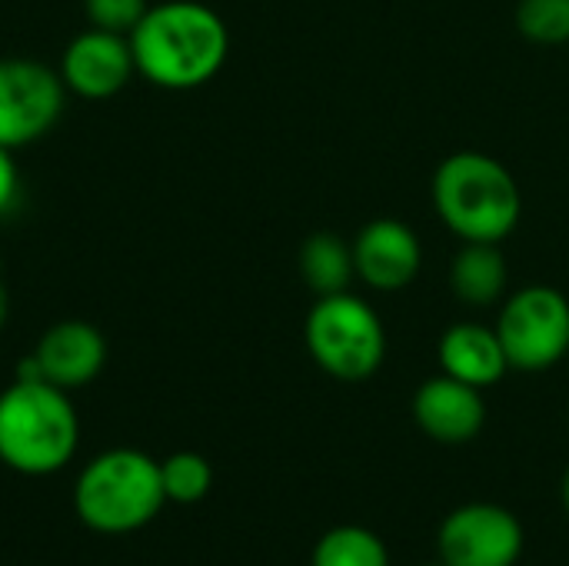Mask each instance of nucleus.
<instances>
[{
	"label": "nucleus",
	"mask_w": 569,
	"mask_h": 566,
	"mask_svg": "<svg viewBox=\"0 0 569 566\" xmlns=\"http://www.w3.org/2000/svg\"><path fill=\"white\" fill-rule=\"evenodd\" d=\"M7 320V294H3V284H0V327Z\"/></svg>",
	"instance_id": "obj_22"
},
{
	"label": "nucleus",
	"mask_w": 569,
	"mask_h": 566,
	"mask_svg": "<svg viewBox=\"0 0 569 566\" xmlns=\"http://www.w3.org/2000/svg\"><path fill=\"white\" fill-rule=\"evenodd\" d=\"M33 360L47 384L60 390H73V387L90 384L103 370L107 340L97 327L83 320H63L40 337Z\"/></svg>",
	"instance_id": "obj_12"
},
{
	"label": "nucleus",
	"mask_w": 569,
	"mask_h": 566,
	"mask_svg": "<svg viewBox=\"0 0 569 566\" xmlns=\"http://www.w3.org/2000/svg\"><path fill=\"white\" fill-rule=\"evenodd\" d=\"M137 73L167 90H193L213 80L227 60L230 33L217 10L197 0H167L130 30Z\"/></svg>",
	"instance_id": "obj_1"
},
{
	"label": "nucleus",
	"mask_w": 569,
	"mask_h": 566,
	"mask_svg": "<svg viewBox=\"0 0 569 566\" xmlns=\"http://www.w3.org/2000/svg\"><path fill=\"white\" fill-rule=\"evenodd\" d=\"M353 264H357V277L367 287L380 294H393V290L410 287L420 277L423 247H420V237L403 220L377 217L357 234Z\"/></svg>",
	"instance_id": "obj_10"
},
{
	"label": "nucleus",
	"mask_w": 569,
	"mask_h": 566,
	"mask_svg": "<svg viewBox=\"0 0 569 566\" xmlns=\"http://www.w3.org/2000/svg\"><path fill=\"white\" fill-rule=\"evenodd\" d=\"M147 10H150L147 0H87L90 23L123 37H130V30L143 20Z\"/></svg>",
	"instance_id": "obj_19"
},
{
	"label": "nucleus",
	"mask_w": 569,
	"mask_h": 566,
	"mask_svg": "<svg viewBox=\"0 0 569 566\" xmlns=\"http://www.w3.org/2000/svg\"><path fill=\"white\" fill-rule=\"evenodd\" d=\"M160 480H163V494H167V504H200L210 487H213V467L207 457L193 454V450H180V454H170L163 464H160Z\"/></svg>",
	"instance_id": "obj_17"
},
{
	"label": "nucleus",
	"mask_w": 569,
	"mask_h": 566,
	"mask_svg": "<svg viewBox=\"0 0 569 566\" xmlns=\"http://www.w3.org/2000/svg\"><path fill=\"white\" fill-rule=\"evenodd\" d=\"M17 187H20V177H17L13 150L0 147V217L13 207V200H17Z\"/></svg>",
	"instance_id": "obj_20"
},
{
	"label": "nucleus",
	"mask_w": 569,
	"mask_h": 566,
	"mask_svg": "<svg viewBox=\"0 0 569 566\" xmlns=\"http://www.w3.org/2000/svg\"><path fill=\"white\" fill-rule=\"evenodd\" d=\"M433 207L463 244H500L523 214L517 177L490 153H450L433 173Z\"/></svg>",
	"instance_id": "obj_2"
},
{
	"label": "nucleus",
	"mask_w": 569,
	"mask_h": 566,
	"mask_svg": "<svg viewBox=\"0 0 569 566\" xmlns=\"http://www.w3.org/2000/svg\"><path fill=\"white\" fill-rule=\"evenodd\" d=\"M313 364L343 384L370 380L387 360V330L377 310L350 290L320 297L303 324Z\"/></svg>",
	"instance_id": "obj_5"
},
{
	"label": "nucleus",
	"mask_w": 569,
	"mask_h": 566,
	"mask_svg": "<svg viewBox=\"0 0 569 566\" xmlns=\"http://www.w3.org/2000/svg\"><path fill=\"white\" fill-rule=\"evenodd\" d=\"M497 337L510 370L543 374L569 357V300L557 287H523L510 294L497 317Z\"/></svg>",
	"instance_id": "obj_6"
},
{
	"label": "nucleus",
	"mask_w": 569,
	"mask_h": 566,
	"mask_svg": "<svg viewBox=\"0 0 569 566\" xmlns=\"http://www.w3.org/2000/svg\"><path fill=\"white\" fill-rule=\"evenodd\" d=\"M413 420L417 427L443 444V447H460L470 444L473 437H480L483 424H487V404H483V390L440 374L420 384L417 397H413Z\"/></svg>",
	"instance_id": "obj_11"
},
{
	"label": "nucleus",
	"mask_w": 569,
	"mask_h": 566,
	"mask_svg": "<svg viewBox=\"0 0 569 566\" xmlns=\"http://www.w3.org/2000/svg\"><path fill=\"white\" fill-rule=\"evenodd\" d=\"M133 73H137V63H133L130 37L110 33L100 27L73 37L60 60L63 87L87 100H103V97L120 93Z\"/></svg>",
	"instance_id": "obj_9"
},
{
	"label": "nucleus",
	"mask_w": 569,
	"mask_h": 566,
	"mask_svg": "<svg viewBox=\"0 0 569 566\" xmlns=\"http://www.w3.org/2000/svg\"><path fill=\"white\" fill-rule=\"evenodd\" d=\"M63 110V80L23 57L0 60V147L17 150L40 140Z\"/></svg>",
	"instance_id": "obj_8"
},
{
	"label": "nucleus",
	"mask_w": 569,
	"mask_h": 566,
	"mask_svg": "<svg viewBox=\"0 0 569 566\" xmlns=\"http://www.w3.org/2000/svg\"><path fill=\"white\" fill-rule=\"evenodd\" d=\"M523 547L520 517L490 500L450 510L437 530V557L447 566H517Z\"/></svg>",
	"instance_id": "obj_7"
},
{
	"label": "nucleus",
	"mask_w": 569,
	"mask_h": 566,
	"mask_svg": "<svg viewBox=\"0 0 569 566\" xmlns=\"http://www.w3.org/2000/svg\"><path fill=\"white\" fill-rule=\"evenodd\" d=\"M167 494L160 464L130 447L93 457L73 484V510L83 527L103 537L137 534L157 520Z\"/></svg>",
	"instance_id": "obj_4"
},
{
	"label": "nucleus",
	"mask_w": 569,
	"mask_h": 566,
	"mask_svg": "<svg viewBox=\"0 0 569 566\" xmlns=\"http://www.w3.org/2000/svg\"><path fill=\"white\" fill-rule=\"evenodd\" d=\"M560 500H563V510L569 514V467L567 474H563V484H560Z\"/></svg>",
	"instance_id": "obj_21"
},
{
	"label": "nucleus",
	"mask_w": 569,
	"mask_h": 566,
	"mask_svg": "<svg viewBox=\"0 0 569 566\" xmlns=\"http://www.w3.org/2000/svg\"><path fill=\"white\" fill-rule=\"evenodd\" d=\"M80 444V417L67 390L47 380H13L0 394V464L23 477L63 470Z\"/></svg>",
	"instance_id": "obj_3"
},
{
	"label": "nucleus",
	"mask_w": 569,
	"mask_h": 566,
	"mask_svg": "<svg viewBox=\"0 0 569 566\" xmlns=\"http://www.w3.org/2000/svg\"><path fill=\"white\" fill-rule=\"evenodd\" d=\"M517 30L530 43H543V47L569 43V0H520Z\"/></svg>",
	"instance_id": "obj_18"
},
{
	"label": "nucleus",
	"mask_w": 569,
	"mask_h": 566,
	"mask_svg": "<svg viewBox=\"0 0 569 566\" xmlns=\"http://www.w3.org/2000/svg\"><path fill=\"white\" fill-rule=\"evenodd\" d=\"M440 367L443 374L487 390L497 387L507 370V350L497 337V327H483V324H453L443 337H440Z\"/></svg>",
	"instance_id": "obj_13"
},
{
	"label": "nucleus",
	"mask_w": 569,
	"mask_h": 566,
	"mask_svg": "<svg viewBox=\"0 0 569 566\" xmlns=\"http://www.w3.org/2000/svg\"><path fill=\"white\" fill-rule=\"evenodd\" d=\"M300 277L317 297L343 294L357 277L353 244L337 234H313L300 247Z\"/></svg>",
	"instance_id": "obj_15"
},
{
	"label": "nucleus",
	"mask_w": 569,
	"mask_h": 566,
	"mask_svg": "<svg viewBox=\"0 0 569 566\" xmlns=\"http://www.w3.org/2000/svg\"><path fill=\"white\" fill-rule=\"evenodd\" d=\"M310 566H390V550L377 530L363 524H340L317 540Z\"/></svg>",
	"instance_id": "obj_16"
},
{
	"label": "nucleus",
	"mask_w": 569,
	"mask_h": 566,
	"mask_svg": "<svg viewBox=\"0 0 569 566\" xmlns=\"http://www.w3.org/2000/svg\"><path fill=\"white\" fill-rule=\"evenodd\" d=\"M423 566H447V564H443V560H440V557H437V560H433V564H423Z\"/></svg>",
	"instance_id": "obj_23"
},
{
	"label": "nucleus",
	"mask_w": 569,
	"mask_h": 566,
	"mask_svg": "<svg viewBox=\"0 0 569 566\" xmlns=\"http://www.w3.org/2000/svg\"><path fill=\"white\" fill-rule=\"evenodd\" d=\"M510 270L497 244H463L450 264V290L467 307H493L507 297Z\"/></svg>",
	"instance_id": "obj_14"
}]
</instances>
